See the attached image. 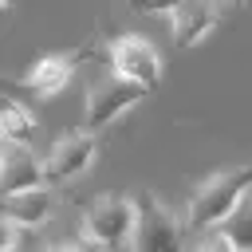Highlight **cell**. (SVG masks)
Segmentation results:
<instances>
[{
  "label": "cell",
  "instance_id": "cell-16",
  "mask_svg": "<svg viewBox=\"0 0 252 252\" xmlns=\"http://www.w3.org/2000/svg\"><path fill=\"white\" fill-rule=\"evenodd\" d=\"M150 4H154V0H130V8H134V12H150Z\"/></svg>",
  "mask_w": 252,
  "mask_h": 252
},
{
  "label": "cell",
  "instance_id": "cell-11",
  "mask_svg": "<svg viewBox=\"0 0 252 252\" xmlns=\"http://www.w3.org/2000/svg\"><path fill=\"white\" fill-rule=\"evenodd\" d=\"M217 228H220V232H224L240 252H252V189L236 201V209H232Z\"/></svg>",
  "mask_w": 252,
  "mask_h": 252
},
{
  "label": "cell",
  "instance_id": "cell-5",
  "mask_svg": "<svg viewBox=\"0 0 252 252\" xmlns=\"http://www.w3.org/2000/svg\"><path fill=\"white\" fill-rule=\"evenodd\" d=\"M98 158V142H94V130H83V134H67L59 138L47 158H43V177L47 185H59V181H71L79 177L83 169H91V161Z\"/></svg>",
  "mask_w": 252,
  "mask_h": 252
},
{
  "label": "cell",
  "instance_id": "cell-7",
  "mask_svg": "<svg viewBox=\"0 0 252 252\" xmlns=\"http://www.w3.org/2000/svg\"><path fill=\"white\" fill-rule=\"evenodd\" d=\"M169 16H173V43H177L181 51L193 47V43H201V39L220 24V12H217L213 0H185V4H177Z\"/></svg>",
  "mask_w": 252,
  "mask_h": 252
},
{
  "label": "cell",
  "instance_id": "cell-1",
  "mask_svg": "<svg viewBox=\"0 0 252 252\" xmlns=\"http://www.w3.org/2000/svg\"><path fill=\"white\" fill-rule=\"evenodd\" d=\"M248 189H252V165H232V169H220V173L205 177L201 189H197L193 201H189L185 224H189L193 232L217 228V224L236 209V201H240Z\"/></svg>",
  "mask_w": 252,
  "mask_h": 252
},
{
  "label": "cell",
  "instance_id": "cell-10",
  "mask_svg": "<svg viewBox=\"0 0 252 252\" xmlns=\"http://www.w3.org/2000/svg\"><path fill=\"white\" fill-rule=\"evenodd\" d=\"M55 209V197L35 185V189H20V193H4V220L20 224V228H39Z\"/></svg>",
  "mask_w": 252,
  "mask_h": 252
},
{
  "label": "cell",
  "instance_id": "cell-12",
  "mask_svg": "<svg viewBox=\"0 0 252 252\" xmlns=\"http://www.w3.org/2000/svg\"><path fill=\"white\" fill-rule=\"evenodd\" d=\"M0 130H4V142H24V146H32V138H35V118H32V110H24L16 98H4V106H0Z\"/></svg>",
  "mask_w": 252,
  "mask_h": 252
},
{
  "label": "cell",
  "instance_id": "cell-15",
  "mask_svg": "<svg viewBox=\"0 0 252 252\" xmlns=\"http://www.w3.org/2000/svg\"><path fill=\"white\" fill-rule=\"evenodd\" d=\"M177 4H185V0H154V4H150V12H173Z\"/></svg>",
  "mask_w": 252,
  "mask_h": 252
},
{
  "label": "cell",
  "instance_id": "cell-17",
  "mask_svg": "<svg viewBox=\"0 0 252 252\" xmlns=\"http://www.w3.org/2000/svg\"><path fill=\"white\" fill-rule=\"evenodd\" d=\"M8 252H32V248H20V244H16V248H8Z\"/></svg>",
  "mask_w": 252,
  "mask_h": 252
},
{
  "label": "cell",
  "instance_id": "cell-8",
  "mask_svg": "<svg viewBox=\"0 0 252 252\" xmlns=\"http://www.w3.org/2000/svg\"><path fill=\"white\" fill-rule=\"evenodd\" d=\"M83 55H91V51H71V55H43L39 63H32V71L20 79V87H28V91H35V94L51 98V94H59V91L71 83V75H75V67H79V59H83Z\"/></svg>",
  "mask_w": 252,
  "mask_h": 252
},
{
  "label": "cell",
  "instance_id": "cell-6",
  "mask_svg": "<svg viewBox=\"0 0 252 252\" xmlns=\"http://www.w3.org/2000/svg\"><path fill=\"white\" fill-rule=\"evenodd\" d=\"M110 67L118 75H126V79L146 83V87H158V79H161V55L142 35H118V39H110Z\"/></svg>",
  "mask_w": 252,
  "mask_h": 252
},
{
  "label": "cell",
  "instance_id": "cell-2",
  "mask_svg": "<svg viewBox=\"0 0 252 252\" xmlns=\"http://www.w3.org/2000/svg\"><path fill=\"white\" fill-rule=\"evenodd\" d=\"M138 228V197H98L83 213V236L98 248H126Z\"/></svg>",
  "mask_w": 252,
  "mask_h": 252
},
{
  "label": "cell",
  "instance_id": "cell-9",
  "mask_svg": "<svg viewBox=\"0 0 252 252\" xmlns=\"http://www.w3.org/2000/svg\"><path fill=\"white\" fill-rule=\"evenodd\" d=\"M35 185H47L43 161H35L24 150V142H8L4 146V165H0V189L20 193V189H35Z\"/></svg>",
  "mask_w": 252,
  "mask_h": 252
},
{
  "label": "cell",
  "instance_id": "cell-14",
  "mask_svg": "<svg viewBox=\"0 0 252 252\" xmlns=\"http://www.w3.org/2000/svg\"><path fill=\"white\" fill-rule=\"evenodd\" d=\"M43 252H98L94 240H59V244H47Z\"/></svg>",
  "mask_w": 252,
  "mask_h": 252
},
{
  "label": "cell",
  "instance_id": "cell-18",
  "mask_svg": "<svg viewBox=\"0 0 252 252\" xmlns=\"http://www.w3.org/2000/svg\"><path fill=\"white\" fill-rule=\"evenodd\" d=\"M232 4H248V0H232Z\"/></svg>",
  "mask_w": 252,
  "mask_h": 252
},
{
  "label": "cell",
  "instance_id": "cell-4",
  "mask_svg": "<svg viewBox=\"0 0 252 252\" xmlns=\"http://www.w3.org/2000/svg\"><path fill=\"white\" fill-rule=\"evenodd\" d=\"M146 91H150L146 83L126 79V75H118V71L106 75V79H98V83L87 91V130H102L106 122H114L118 114H126L130 106H138Z\"/></svg>",
  "mask_w": 252,
  "mask_h": 252
},
{
  "label": "cell",
  "instance_id": "cell-13",
  "mask_svg": "<svg viewBox=\"0 0 252 252\" xmlns=\"http://www.w3.org/2000/svg\"><path fill=\"white\" fill-rule=\"evenodd\" d=\"M189 252H240L220 228H201V236L189 244Z\"/></svg>",
  "mask_w": 252,
  "mask_h": 252
},
{
  "label": "cell",
  "instance_id": "cell-3",
  "mask_svg": "<svg viewBox=\"0 0 252 252\" xmlns=\"http://www.w3.org/2000/svg\"><path fill=\"white\" fill-rule=\"evenodd\" d=\"M134 252H189L181 220L158 205L150 193H138V228H134Z\"/></svg>",
  "mask_w": 252,
  "mask_h": 252
}]
</instances>
